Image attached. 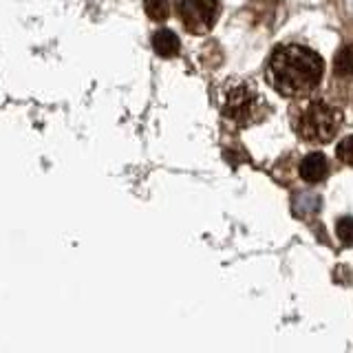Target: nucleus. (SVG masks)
Listing matches in <instances>:
<instances>
[{
  "label": "nucleus",
  "instance_id": "obj_4",
  "mask_svg": "<svg viewBox=\"0 0 353 353\" xmlns=\"http://www.w3.org/2000/svg\"><path fill=\"white\" fill-rule=\"evenodd\" d=\"M176 9L188 31L205 33L219 16V0H176Z\"/></svg>",
  "mask_w": 353,
  "mask_h": 353
},
{
  "label": "nucleus",
  "instance_id": "obj_1",
  "mask_svg": "<svg viewBox=\"0 0 353 353\" xmlns=\"http://www.w3.org/2000/svg\"><path fill=\"white\" fill-rule=\"evenodd\" d=\"M325 71L320 55L303 44H283L270 60V84L285 97L312 93Z\"/></svg>",
  "mask_w": 353,
  "mask_h": 353
},
{
  "label": "nucleus",
  "instance_id": "obj_8",
  "mask_svg": "<svg viewBox=\"0 0 353 353\" xmlns=\"http://www.w3.org/2000/svg\"><path fill=\"white\" fill-rule=\"evenodd\" d=\"M143 9H146L148 18L154 22H163L170 14L168 0H143Z\"/></svg>",
  "mask_w": 353,
  "mask_h": 353
},
{
  "label": "nucleus",
  "instance_id": "obj_6",
  "mask_svg": "<svg viewBox=\"0 0 353 353\" xmlns=\"http://www.w3.org/2000/svg\"><path fill=\"white\" fill-rule=\"evenodd\" d=\"M152 49L159 58H174L179 53V38L170 29H159L152 36Z\"/></svg>",
  "mask_w": 353,
  "mask_h": 353
},
{
  "label": "nucleus",
  "instance_id": "obj_3",
  "mask_svg": "<svg viewBox=\"0 0 353 353\" xmlns=\"http://www.w3.org/2000/svg\"><path fill=\"white\" fill-rule=\"evenodd\" d=\"M263 108H265L263 97L254 93L252 88L245 84L230 88V91L225 93L223 113L230 119H234L241 126H248V124H254V121H259Z\"/></svg>",
  "mask_w": 353,
  "mask_h": 353
},
{
  "label": "nucleus",
  "instance_id": "obj_9",
  "mask_svg": "<svg viewBox=\"0 0 353 353\" xmlns=\"http://www.w3.org/2000/svg\"><path fill=\"white\" fill-rule=\"evenodd\" d=\"M336 234L345 245H353V219L342 216L336 223Z\"/></svg>",
  "mask_w": 353,
  "mask_h": 353
},
{
  "label": "nucleus",
  "instance_id": "obj_2",
  "mask_svg": "<svg viewBox=\"0 0 353 353\" xmlns=\"http://www.w3.org/2000/svg\"><path fill=\"white\" fill-rule=\"evenodd\" d=\"M340 113L336 108H331L325 102H309L305 104L294 119L296 132L305 141L314 143H325L329 139H334V135L340 128Z\"/></svg>",
  "mask_w": 353,
  "mask_h": 353
},
{
  "label": "nucleus",
  "instance_id": "obj_10",
  "mask_svg": "<svg viewBox=\"0 0 353 353\" xmlns=\"http://www.w3.org/2000/svg\"><path fill=\"white\" fill-rule=\"evenodd\" d=\"M336 154H338V159H340L342 163L353 165V135L345 137V139H342V141L338 143Z\"/></svg>",
  "mask_w": 353,
  "mask_h": 353
},
{
  "label": "nucleus",
  "instance_id": "obj_5",
  "mask_svg": "<svg viewBox=\"0 0 353 353\" xmlns=\"http://www.w3.org/2000/svg\"><path fill=\"white\" fill-rule=\"evenodd\" d=\"M329 174V161L323 152H312L307 154L301 163V176L307 183H320L325 181Z\"/></svg>",
  "mask_w": 353,
  "mask_h": 353
},
{
  "label": "nucleus",
  "instance_id": "obj_7",
  "mask_svg": "<svg viewBox=\"0 0 353 353\" xmlns=\"http://www.w3.org/2000/svg\"><path fill=\"white\" fill-rule=\"evenodd\" d=\"M334 71H336V75H342V77H353V49L351 47H345L338 51L336 62H334Z\"/></svg>",
  "mask_w": 353,
  "mask_h": 353
}]
</instances>
